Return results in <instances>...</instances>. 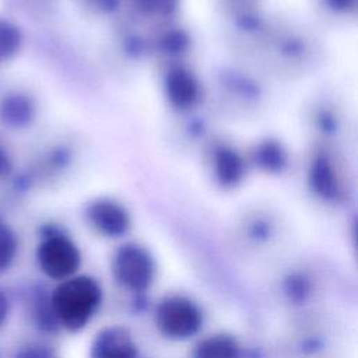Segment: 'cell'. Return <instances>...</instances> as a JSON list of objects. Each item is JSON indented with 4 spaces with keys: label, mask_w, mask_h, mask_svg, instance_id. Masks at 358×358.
I'll use <instances>...</instances> for the list:
<instances>
[{
    "label": "cell",
    "mask_w": 358,
    "mask_h": 358,
    "mask_svg": "<svg viewBox=\"0 0 358 358\" xmlns=\"http://www.w3.org/2000/svg\"><path fill=\"white\" fill-rule=\"evenodd\" d=\"M49 299L57 324L77 331L95 315L102 299V291L94 278L73 275L59 281Z\"/></svg>",
    "instance_id": "6da1fadb"
},
{
    "label": "cell",
    "mask_w": 358,
    "mask_h": 358,
    "mask_svg": "<svg viewBox=\"0 0 358 358\" xmlns=\"http://www.w3.org/2000/svg\"><path fill=\"white\" fill-rule=\"evenodd\" d=\"M35 257L39 270L55 281L73 277L81 263L77 245L67 235L55 229L43 232L36 246Z\"/></svg>",
    "instance_id": "7a4b0ae2"
},
{
    "label": "cell",
    "mask_w": 358,
    "mask_h": 358,
    "mask_svg": "<svg viewBox=\"0 0 358 358\" xmlns=\"http://www.w3.org/2000/svg\"><path fill=\"white\" fill-rule=\"evenodd\" d=\"M201 322L203 317L199 306L180 295L164 298L157 308V324L169 338L186 340L194 336Z\"/></svg>",
    "instance_id": "3957f363"
},
{
    "label": "cell",
    "mask_w": 358,
    "mask_h": 358,
    "mask_svg": "<svg viewBox=\"0 0 358 358\" xmlns=\"http://www.w3.org/2000/svg\"><path fill=\"white\" fill-rule=\"evenodd\" d=\"M116 280L130 291L147 289L155 275V266L151 255L138 245L122 246L113 260Z\"/></svg>",
    "instance_id": "277c9868"
},
{
    "label": "cell",
    "mask_w": 358,
    "mask_h": 358,
    "mask_svg": "<svg viewBox=\"0 0 358 358\" xmlns=\"http://www.w3.org/2000/svg\"><path fill=\"white\" fill-rule=\"evenodd\" d=\"M90 358H137V347L127 330L106 327L95 337Z\"/></svg>",
    "instance_id": "5b68a950"
},
{
    "label": "cell",
    "mask_w": 358,
    "mask_h": 358,
    "mask_svg": "<svg viewBox=\"0 0 358 358\" xmlns=\"http://www.w3.org/2000/svg\"><path fill=\"white\" fill-rule=\"evenodd\" d=\"M88 220L92 227L106 236H120L130 228L127 211L117 203L99 200L90 206Z\"/></svg>",
    "instance_id": "8992f818"
},
{
    "label": "cell",
    "mask_w": 358,
    "mask_h": 358,
    "mask_svg": "<svg viewBox=\"0 0 358 358\" xmlns=\"http://www.w3.org/2000/svg\"><path fill=\"white\" fill-rule=\"evenodd\" d=\"M165 91L169 102L179 109L190 108L199 96L196 78L182 67L169 70L165 77Z\"/></svg>",
    "instance_id": "52a82bcc"
},
{
    "label": "cell",
    "mask_w": 358,
    "mask_h": 358,
    "mask_svg": "<svg viewBox=\"0 0 358 358\" xmlns=\"http://www.w3.org/2000/svg\"><path fill=\"white\" fill-rule=\"evenodd\" d=\"M309 185L322 199L331 200L338 194V180L330 159L324 155L316 157L309 168Z\"/></svg>",
    "instance_id": "ba28073f"
},
{
    "label": "cell",
    "mask_w": 358,
    "mask_h": 358,
    "mask_svg": "<svg viewBox=\"0 0 358 358\" xmlns=\"http://www.w3.org/2000/svg\"><path fill=\"white\" fill-rule=\"evenodd\" d=\"M35 113L32 101L24 94H10L0 103V117L13 127L28 124Z\"/></svg>",
    "instance_id": "9c48e42d"
},
{
    "label": "cell",
    "mask_w": 358,
    "mask_h": 358,
    "mask_svg": "<svg viewBox=\"0 0 358 358\" xmlns=\"http://www.w3.org/2000/svg\"><path fill=\"white\" fill-rule=\"evenodd\" d=\"M215 175L221 185L234 186L241 182L245 173V165L238 152L229 148H221L215 154Z\"/></svg>",
    "instance_id": "30bf717a"
},
{
    "label": "cell",
    "mask_w": 358,
    "mask_h": 358,
    "mask_svg": "<svg viewBox=\"0 0 358 358\" xmlns=\"http://www.w3.org/2000/svg\"><path fill=\"white\" fill-rule=\"evenodd\" d=\"M193 358H239V347L231 336L215 334L197 344Z\"/></svg>",
    "instance_id": "8fae6325"
},
{
    "label": "cell",
    "mask_w": 358,
    "mask_h": 358,
    "mask_svg": "<svg viewBox=\"0 0 358 358\" xmlns=\"http://www.w3.org/2000/svg\"><path fill=\"white\" fill-rule=\"evenodd\" d=\"M28 305H29L31 319L38 329H41L43 331H52L59 327L57 320H56L52 306H50L49 296L35 291L31 295Z\"/></svg>",
    "instance_id": "7c38bea8"
},
{
    "label": "cell",
    "mask_w": 358,
    "mask_h": 358,
    "mask_svg": "<svg viewBox=\"0 0 358 358\" xmlns=\"http://www.w3.org/2000/svg\"><path fill=\"white\" fill-rule=\"evenodd\" d=\"M20 242L15 231L0 220V275L8 273L18 256Z\"/></svg>",
    "instance_id": "4fadbf2b"
},
{
    "label": "cell",
    "mask_w": 358,
    "mask_h": 358,
    "mask_svg": "<svg viewBox=\"0 0 358 358\" xmlns=\"http://www.w3.org/2000/svg\"><path fill=\"white\" fill-rule=\"evenodd\" d=\"M21 45V34L13 24L0 20V60L17 53Z\"/></svg>",
    "instance_id": "5bb4252c"
},
{
    "label": "cell",
    "mask_w": 358,
    "mask_h": 358,
    "mask_svg": "<svg viewBox=\"0 0 358 358\" xmlns=\"http://www.w3.org/2000/svg\"><path fill=\"white\" fill-rule=\"evenodd\" d=\"M257 159L267 171H281L285 165V152L277 143H264L257 151Z\"/></svg>",
    "instance_id": "9a60e30c"
},
{
    "label": "cell",
    "mask_w": 358,
    "mask_h": 358,
    "mask_svg": "<svg viewBox=\"0 0 358 358\" xmlns=\"http://www.w3.org/2000/svg\"><path fill=\"white\" fill-rule=\"evenodd\" d=\"M13 358H60L59 354L49 345L41 343H29L21 345Z\"/></svg>",
    "instance_id": "2e32d148"
},
{
    "label": "cell",
    "mask_w": 358,
    "mask_h": 358,
    "mask_svg": "<svg viewBox=\"0 0 358 358\" xmlns=\"http://www.w3.org/2000/svg\"><path fill=\"white\" fill-rule=\"evenodd\" d=\"M178 0H140L144 10L157 14H169L176 7Z\"/></svg>",
    "instance_id": "e0dca14e"
},
{
    "label": "cell",
    "mask_w": 358,
    "mask_h": 358,
    "mask_svg": "<svg viewBox=\"0 0 358 358\" xmlns=\"http://www.w3.org/2000/svg\"><path fill=\"white\" fill-rule=\"evenodd\" d=\"M11 315V299L4 288L0 287V329L8 322Z\"/></svg>",
    "instance_id": "ac0fdd59"
},
{
    "label": "cell",
    "mask_w": 358,
    "mask_h": 358,
    "mask_svg": "<svg viewBox=\"0 0 358 358\" xmlns=\"http://www.w3.org/2000/svg\"><path fill=\"white\" fill-rule=\"evenodd\" d=\"M327 6L336 11H347L355 7L357 0H324Z\"/></svg>",
    "instance_id": "d6986e66"
},
{
    "label": "cell",
    "mask_w": 358,
    "mask_h": 358,
    "mask_svg": "<svg viewBox=\"0 0 358 358\" xmlns=\"http://www.w3.org/2000/svg\"><path fill=\"white\" fill-rule=\"evenodd\" d=\"M11 169V161L8 158V154L4 151V148L0 147V176H4Z\"/></svg>",
    "instance_id": "ffe728a7"
},
{
    "label": "cell",
    "mask_w": 358,
    "mask_h": 358,
    "mask_svg": "<svg viewBox=\"0 0 358 358\" xmlns=\"http://www.w3.org/2000/svg\"><path fill=\"white\" fill-rule=\"evenodd\" d=\"M0 358H4V355H3V352H1V350H0Z\"/></svg>",
    "instance_id": "44dd1931"
}]
</instances>
